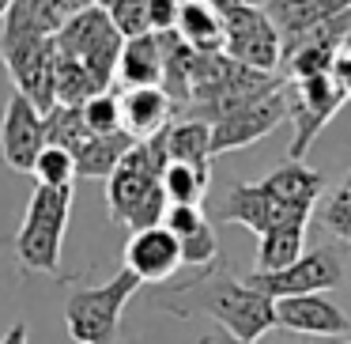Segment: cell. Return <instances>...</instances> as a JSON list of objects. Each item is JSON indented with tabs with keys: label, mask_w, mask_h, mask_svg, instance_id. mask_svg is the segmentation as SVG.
<instances>
[{
	"label": "cell",
	"mask_w": 351,
	"mask_h": 344,
	"mask_svg": "<svg viewBox=\"0 0 351 344\" xmlns=\"http://www.w3.org/2000/svg\"><path fill=\"white\" fill-rule=\"evenodd\" d=\"M162 170H167V159H162L159 144L147 140V144L132 148L110 174L106 182L110 220L129 227V235L147 227H162V220H167L170 200H167V190H162Z\"/></svg>",
	"instance_id": "1"
},
{
	"label": "cell",
	"mask_w": 351,
	"mask_h": 344,
	"mask_svg": "<svg viewBox=\"0 0 351 344\" xmlns=\"http://www.w3.org/2000/svg\"><path fill=\"white\" fill-rule=\"evenodd\" d=\"M174 295H193L197 310L219 321V329L242 336V341H261L268 329H276V299L253 288L250 280H234V276L219 273H197L193 280L178 284Z\"/></svg>",
	"instance_id": "2"
},
{
	"label": "cell",
	"mask_w": 351,
	"mask_h": 344,
	"mask_svg": "<svg viewBox=\"0 0 351 344\" xmlns=\"http://www.w3.org/2000/svg\"><path fill=\"white\" fill-rule=\"evenodd\" d=\"M69 216H72V190L34 185L31 205L23 212V223L16 231V261L27 273L53 276L61 268Z\"/></svg>",
	"instance_id": "3"
},
{
	"label": "cell",
	"mask_w": 351,
	"mask_h": 344,
	"mask_svg": "<svg viewBox=\"0 0 351 344\" xmlns=\"http://www.w3.org/2000/svg\"><path fill=\"white\" fill-rule=\"evenodd\" d=\"M140 280L132 273H117L106 284L76 288L64 303V329L76 344H114L121 329V314L136 295Z\"/></svg>",
	"instance_id": "4"
},
{
	"label": "cell",
	"mask_w": 351,
	"mask_h": 344,
	"mask_svg": "<svg viewBox=\"0 0 351 344\" xmlns=\"http://www.w3.org/2000/svg\"><path fill=\"white\" fill-rule=\"evenodd\" d=\"M121 49H125L121 31L110 23V16L99 8V4L87 8V12H80V16H72L69 23L61 27V34H57V54L80 61L95 80H99L102 91H110V80L117 76Z\"/></svg>",
	"instance_id": "5"
},
{
	"label": "cell",
	"mask_w": 351,
	"mask_h": 344,
	"mask_svg": "<svg viewBox=\"0 0 351 344\" xmlns=\"http://www.w3.org/2000/svg\"><path fill=\"white\" fill-rule=\"evenodd\" d=\"M223 54L253 72H268L283 65V34L268 19L265 8H227L223 12Z\"/></svg>",
	"instance_id": "6"
},
{
	"label": "cell",
	"mask_w": 351,
	"mask_h": 344,
	"mask_svg": "<svg viewBox=\"0 0 351 344\" xmlns=\"http://www.w3.org/2000/svg\"><path fill=\"white\" fill-rule=\"evenodd\" d=\"M283 91H287V117L295 125V137H291V155L287 159L306 163V152H310L313 137L325 129L336 117V110L343 106V91L340 84L328 76H313V80H283Z\"/></svg>",
	"instance_id": "7"
},
{
	"label": "cell",
	"mask_w": 351,
	"mask_h": 344,
	"mask_svg": "<svg viewBox=\"0 0 351 344\" xmlns=\"http://www.w3.org/2000/svg\"><path fill=\"white\" fill-rule=\"evenodd\" d=\"M0 61L16 84V95L34 102L42 114L57 106V38L0 42Z\"/></svg>",
	"instance_id": "8"
},
{
	"label": "cell",
	"mask_w": 351,
	"mask_h": 344,
	"mask_svg": "<svg viewBox=\"0 0 351 344\" xmlns=\"http://www.w3.org/2000/svg\"><path fill=\"white\" fill-rule=\"evenodd\" d=\"M245 280L253 288H261L265 295L280 299H298V295H325V291L340 288L343 284V261L332 246H321V250H306L283 273H250Z\"/></svg>",
	"instance_id": "9"
},
{
	"label": "cell",
	"mask_w": 351,
	"mask_h": 344,
	"mask_svg": "<svg viewBox=\"0 0 351 344\" xmlns=\"http://www.w3.org/2000/svg\"><path fill=\"white\" fill-rule=\"evenodd\" d=\"M351 42V12L340 19L313 27L306 34L283 38V80H313V76H328L340 57V49Z\"/></svg>",
	"instance_id": "10"
},
{
	"label": "cell",
	"mask_w": 351,
	"mask_h": 344,
	"mask_svg": "<svg viewBox=\"0 0 351 344\" xmlns=\"http://www.w3.org/2000/svg\"><path fill=\"white\" fill-rule=\"evenodd\" d=\"M287 87V84H283ZM272 91L265 99H253L245 106L230 110V114L215 117L212 122V152L223 155V152H242V148L265 140L272 129H280L287 122V91Z\"/></svg>",
	"instance_id": "11"
},
{
	"label": "cell",
	"mask_w": 351,
	"mask_h": 344,
	"mask_svg": "<svg viewBox=\"0 0 351 344\" xmlns=\"http://www.w3.org/2000/svg\"><path fill=\"white\" fill-rule=\"evenodd\" d=\"M46 148V114L12 91L8 106H4V122H0V159L16 174H34V163Z\"/></svg>",
	"instance_id": "12"
},
{
	"label": "cell",
	"mask_w": 351,
	"mask_h": 344,
	"mask_svg": "<svg viewBox=\"0 0 351 344\" xmlns=\"http://www.w3.org/2000/svg\"><path fill=\"white\" fill-rule=\"evenodd\" d=\"M219 220L238 223V227L253 231V235L261 238L272 227H280V223H310L313 216L291 212L287 205H280L265 182H230L227 197H223V205H219Z\"/></svg>",
	"instance_id": "13"
},
{
	"label": "cell",
	"mask_w": 351,
	"mask_h": 344,
	"mask_svg": "<svg viewBox=\"0 0 351 344\" xmlns=\"http://www.w3.org/2000/svg\"><path fill=\"white\" fill-rule=\"evenodd\" d=\"M182 268V242L167 227L132 231L125 242V273H132L140 284H162Z\"/></svg>",
	"instance_id": "14"
},
{
	"label": "cell",
	"mask_w": 351,
	"mask_h": 344,
	"mask_svg": "<svg viewBox=\"0 0 351 344\" xmlns=\"http://www.w3.org/2000/svg\"><path fill=\"white\" fill-rule=\"evenodd\" d=\"M276 325L287 333L302 336H348L351 321L332 299L325 295H298V299H280L276 303Z\"/></svg>",
	"instance_id": "15"
},
{
	"label": "cell",
	"mask_w": 351,
	"mask_h": 344,
	"mask_svg": "<svg viewBox=\"0 0 351 344\" xmlns=\"http://www.w3.org/2000/svg\"><path fill=\"white\" fill-rule=\"evenodd\" d=\"M178 114L182 110L162 87H125L121 91V129L136 144H147L159 133H167Z\"/></svg>",
	"instance_id": "16"
},
{
	"label": "cell",
	"mask_w": 351,
	"mask_h": 344,
	"mask_svg": "<svg viewBox=\"0 0 351 344\" xmlns=\"http://www.w3.org/2000/svg\"><path fill=\"white\" fill-rule=\"evenodd\" d=\"M162 159L167 163H185V167H200L212 170V125L200 122V117H182L174 122L167 133L155 137Z\"/></svg>",
	"instance_id": "17"
},
{
	"label": "cell",
	"mask_w": 351,
	"mask_h": 344,
	"mask_svg": "<svg viewBox=\"0 0 351 344\" xmlns=\"http://www.w3.org/2000/svg\"><path fill=\"white\" fill-rule=\"evenodd\" d=\"M265 12L283 38H295V34H306L328 19L348 16L351 0H268Z\"/></svg>",
	"instance_id": "18"
},
{
	"label": "cell",
	"mask_w": 351,
	"mask_h": 344,
	"mask_svg": "<svg viewBox=\"0 0 351 344\" xmlns=\"http://www.w3.org/2000/svg\"><path fill=\"white\" fill-rule=\"evenodd\" d=\"M174 31L197 54H223V12L204 0H182Z\"/></svg>",
	"instance_id": "19"
},
{
	"label": "cell",
	"mask_w": 351,
	"mask_h": 344,
	"mask_svg": "<svg viewBox=\"0 0 351 344\" xmlns=\"http://www.w3.org/2000/svg\"><path fill=\"white\" fill-rule=\"evenodd\" d=\"M117 80L125 87H162V46L159 34L129 38L117 61Z\"/></svg>",
	"instance_id": "20"
},
{
	"label": "cell",
	"mask_w": 351,
	"mask_h": 344,
	"mask_svg": "<svg viewBox=\"0 0 351 344\" xmlns=\"http://www.w3.org/2000/svg\"><path fill=\"white\" fill-rule=\"evenodd\" d=\"M306 227L310 223H280L257 238V268L253 273H283L306 253Z\"/></svg>",
	"instance_id": "21"
},
{
	"label": "cell",
	"mask_w": 351,
	"mask_h": 344,
	"mask_svg": "<svg viewBox=\"0 0 351 344\" xmlns=\"http://www.w3.org/2000/svg\"><path fill=\"white\" fill-rule=\"evenodd\" d=\"M136 148V140L129 133H114V137H91L76 152V174L80 178H102L110 182V174L117 170V163Z\"/></svg>",
	"instance_id": "22"
},
{
	"label": "cell",
	"mask_w": 351,
	"mask_h": 344,
	"mask_svg": "<svg viewBox=\"0 0 351 344\" xmlns=\"http://www.w3.org/2000/svg\"><path fill=\"white\" fill-rule=\"evenodd\" d=\"M208 182H212V170L185 167V163H167V170H162V190H167L170 205L200 208L204 205V193H208Z\"/></svg>",
	"instance_id": "23"
},
{
	"label": "cell",
	"mask_w": 351,
	"mask_h": 344,
	"mask_svg": "<svg viewBox=\"0 0 351 344\" xmlns=\"http://www.w3.org/2000/svg\"><path fill=\"white\" fill-rule=\"evenodd\" d=\"M91 137H95V133L87 129L84 106H53L46 114V140L53 148H64V152L76 155Z\"/></svg>",
	"instance_id": "24"
},
{
	"label": "cell",
	"mask_w": 351,
	"mask_h": 344,
	"mask_svg": "<svg viewBox=\"0 0 351 344\" xmlns=\"http://www.w3.org/2000/svg\"><path fill=\"white\" fill-rule=\"evenodd\" d=\"M99 91H102L99 80L84 65L57 54V106H87Z\"/></svg>",
	"instance_id": "25"
},
{
	"label": "cell",
	"mask_w": 351,
	"mask_h": 344,
	"mask_svg": "<svg viewBox=\"0 0 351 344\" xmlns=\"http://www.w3.org/2000/svg\"><path fill=\"white\" fill-rule=\"evenodd\" d=\"M99 8L110 16L125 42L152 34V0H99Z\"/></svg>",
	"instance_id": "26"
},
{
	"label": "cell",
	"mask_w": 351,
	"mask_h": 344,
	"mask_svg": "<svg viewBox=\"0 0 351 344\" xmlns=\"http://www.w3.org/2000/svg\"><path fill=\"white\" fill-rule=\"evenodd\" d=\"M34 178H38V185H49V190H72L76 178H80L76 174V155L49 144L46 152L38 155V163H34Z\"/></svg>",
	"instance_id": "27"
},
{
	"label": "cell",
	"mask_w": 351,
	"mask_h": 344,
	"mask_svg": "<svg viewBox=\"0 0 351 344\" xmlns=\"http://www.w3.org/2000/svg\"><path fill=\"white\" fill-rule=\"evenodd\" d=\"M178 242H182V268L212 273V268L219 265V238H215L212 223H204V227L189 231V235L178 238Z\"/></svg>",
	"instance_id": "28"
},
{
	"label": "cell",
	"mask_w": 351,
	"mask_h": 344,
	"mask_svg": "<svg viewBox=\"0 0 351 344\" xmlns=\"http://www.w3.org/2000/svg\"><path fill=\"white\" fill-rule=\"evenodd\" d=\"M84 117H87V129H91L95 137H114V133H125L121 129V91H99L84 106Z\"/></svg>",
	"instance_id": "29"
},
{
	"label": "cell",
	"mask_w": 351,
	"mask_h": 344,
	"mask_svg": "<svg viewBox=\"0 0 351 344\" xmlns=\"http://www.w3.org/2000/svg\"><path fill=\"white\" fill-rule=\"evenodd\" d=\"M321 220H325V227L332 231L340 242L351 246V170H348V178L340 182V190H336L332 197L325 200V208H321Z\"/></svg>",
	"instance_id": "30"
},
{
	"label": "cell",
	"mask_w": 351,
	"mask_h": 344,
	"mask_svg": "<svg viewBox=\"0 0 351 344\" xmlns=\"http://www.w3.org/2000/svg\"><path fill=\"white\" fill-rule=\"evenodd\" d=\"M204 223H208L204 208H189V205H170V212H167V220H162V227H167L170 235L185 238V235H189V231L204 227Z\"/></svg>",
	"instance_id": "31"
},
{
	"label": "cell",
	"mask_w": 351,
	"mask_h": 344,
	"mask_svg": "<svg viewBox=\"0 0 351 344\" xmlns=\"http://www.w3.org/2000/svg\"><path fill=\"white\" fill-rule=\"evenodd\" d=\"M182 0H152V34H167L178 27Z\"/></svg>",
	"instance_id": "32"
},
{
	"label": "cell",
	"mask_w": 351,
	"mask_h": 344,
	"mask_svg": "<svg viewBox=\"0 0 351 344\" xmlns=\"http://www.w3.org/2000/svg\"><path fill=\"white\" fill-rule=\"evenodd\" d=\"M332 80L340 84L343 99H351V42L340 49V57H336V65H332Z\"/></svg>",
	"instance_id": "33"
},
{
	"label": "cell",
	"mask_w": 351,
	"mask_h": 344,
	"mask_svg": "<svg viewBox=\"0 0 351 344\" xmlns=\"http://www.w3.org/2000/svg\"><path fill=\"white\" fill-rule=\"evenodd\" d=\"M204 4H212V8L227 12V8H265L268 0H204Z\"/></svg>",
	"instance_id": "34"
},
{
	"label": "cell",
	"mask_w": 351,
	"mask_h": 344,
	"mask_svg": "<svg viewBox=\"0 0 351 344\" xmlns=\"http://www.w3.org/2000/svg\"><path fill=\"white\" fill-rule=\"evenodd\" d=\"M200 344H257V341H242V336H234V333H227V329H219V333L204 336Z\"/></svg>",
	"instance_id": "35"
},
{
	"label": "cell",
	"mask_w": 351,
	"mask_h": 344,
	"mask_svg": "<svg viewBox=\"0 0 351 344\" xmlns=\"http://www.w3.org/2000/svg\"><path fill=\"white\" fill-rule=\"evenodd\" d=\"M0 344H27V325H23V321H16V325L4 333V341H0Z\"/></svg>",
	"instance_id": "36"
},
{
	"label": "cell",
	"mask_w": 351,
	"mask_h": 344,
	"mask_svg": "<svg viewBox=\"0 0 351 344\" xmlns=\"http://www.w3.org/2000/svg\"><path fill=\"white\" fill-rule=\"evenodd\" d=\"M310 344H351V336H317V341Z\"/></svg>",
	"instance_id": "37"
},
{
	"label": "cell",
	"mask_w": 351,
	"mask_h": 344,
	"mask_svg": "<svg viewBox=\"0 0 351 344\" xmlns=\"http://www.w3.org/2000/svg\"><path fill=\"white\" fill-rule=\"evenodd\" d=\"M16 8V0H0V23H4V19H8V12Z\"/></svg>",
	"instance_id": "38"
}]
</instances>
